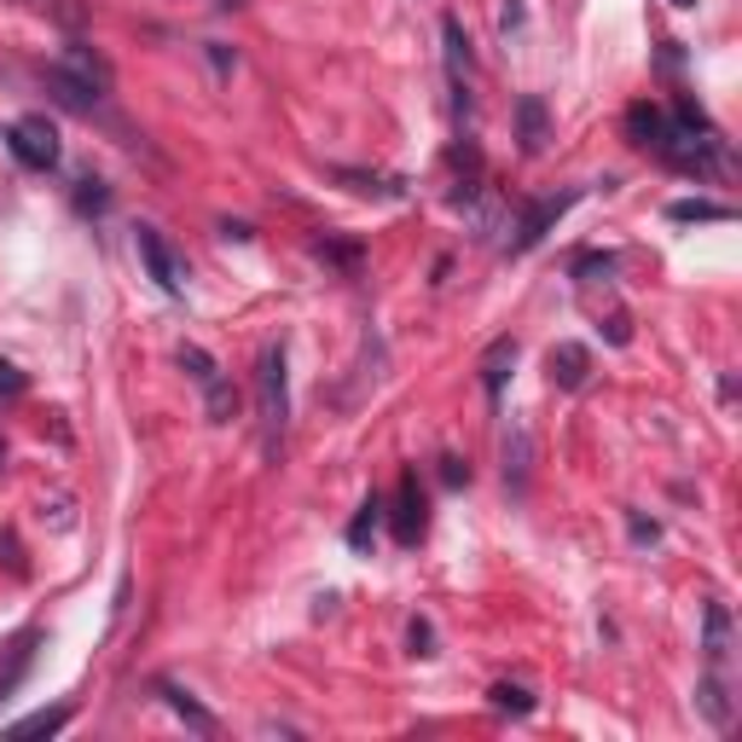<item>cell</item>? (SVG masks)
<instances>
[{"label": "cell", "instance_id": "cell-1", "mask_svg": "<svg viewBox=\"0 0 742 742\" xmlns=\"http://www.w3.org/2000/svg\"><path fill=\"white\" fill-rule=\"evenodd\" d=\"M255 418H262V447L278 458L291 429V354L285 343H267L255 360Z\"/></svg>", "mask_w": 742, "mask_h": 742}, {"label": "cell", "instance_id": "cell-2", "mask_svg": "<svg viewBox=\"0 0 742 742\" xmlns=\"http://www.w3.org/2000/svg\"><path fill=\"white\" fill-rule=\"evenodd\" d=\"M580 203V186H569V192H557V197H533V203H522L517 210V221H510V238H505V255H528L533 244H540L551 226L562 221Z\"/></svg>", "mask_w": 742, "mask_h": 742}, {"label": "cell", "instance_id": "cell-3", "mask_svg": "<svg viewBox=\"0 0 742 742\" xmlns=\"http://www.w3.org/2000/svg\"><path fill=\"white\" fill-rule=\"evenodd\" d=\"M181 372L203 389V406H210V424H233V413H238V395H233V383L221 377V366H215V354L210 348H197V343H186L181 348Z\"/></svg>", "mask_w": 742, "mask_h": 742}, {"label": "cell", "instance_id": "cell-4", "mask_svg": "<svg viewBox=\"0 0 742 742\" xmlns=\"http://www.w3.org/2000/svg\"><path fill=\"white\" fill-rule=\"evenodd\" d=\"M0 140H7V151H12L23 169H35V174L59 169V128L47 122V116H18Z\"/></svg>", "mask_w": 742, "mask_h": 742}, {"label": "cell", "instance_id": "cell-5", "mask_svg": "<svg viewBox=\"0 0 742 742\" xmlns=\"http://www.w3.org/2000/svg\"><path fill=\"white\" fill-rule=\"evenodd\" d=\"M134 250H140L145 278H151L163 296H186V262H181V250H174V244L157 233V226H140V233H134Z\"/></svg>", "mask_w": 742, "mask_h": 742}, {"label": "cell", "instance_id": "cell-6", "mask_svg": "<svg viewBox=\"0 0 742 742\" xmlns=\"http://www.w3.org/2000/svg\"><path fill=\"white\" fill-rule=\"evenodd\" d=\"M389 522H395V540H400V546H418V540H424V528H429V494L418 488V470H400Z\"/></svg>", "mask_w": 742, "mask_h": 742}, {"label": "cell", "instance_id": "cell-7", "mask_svg": "<svg viewBox=\"0 0 742 742\" xmlns=\"http://www.w3.org/2000/svg\"><path fill=\"white\" fill-rule=\"evenodd\" d=\"M528 476H533V429L522 418L505 424V488L510 494H528Z\"/></svg>", "mask_w": 742, "mask_h": 742}, {"label": "cell", "instance_id": "cell-8", "mask_svg": "<svg viewBox=\"0 0 742 742\" xmlns=\"http://www.w3.org/2000/svg\"><path fill=\"white\" fill-rule=\"evenodd\" d=\"M441 41H447V75H453V93H458V116L470 111V70H476V53H470V35H465V23L458 18H441Z\"/></svg>", "mask_w": 742, "mask_h": 742}, {"label": "cell", "instance_id": "cell-9", "mask_svg": "<svg viewBox=\"0 0 742 742\" xmlns=\"http://www.w3.org/2000/svg\"><path fill=\"white\" fill-rule=\"evenodd\" d=\"M447 169H453V186H447V203L453 210H465V203L481 197V151L465 140V145H453L447 151Z\"/></svg>", "mask_w": 742, "mask_h": 742}, {"label": "cell", "instance_id": "cell-10", "mask_svg": "<svg viewBox=\"0 0 742 742\" xmlns=\"http://www.w3.org/2000/svg\"><path fill=\"white\" fill-rule=\"evenodd\" d=\"M546 140H551L546 99H540V93H522V99H517V145H522V157H540Z\"/></svg>", "mask_w": 742, "mask_h": 742}, {"label": "cell", "instance_id": "cell-11", "mask_svg": "<svg viewBox=\"0 0 742 742\" xmlns=\"http://www.w3.org/2000/svg\"><path fill=\"white\" fill-rule=\"evenodd\" d=\"M546 372H551V383L557 389H586V377H592V354H586L580 343H557L551 354H546Z\"/></svg>", "mask_w": 742, "mask_h": 742}, {"label": "cell", "instance_id": "cell-12", "mask_svg": "<svg viewBox=\"0 0 742 742\" xmlns=\"http://www.w3.org/2000/svg\"><path fill=\"white\" fill-rule=\"evenodd\" d=\"M517 354H522L517 337H494V343H488V354H481V366H476V372H481V389H488V400L505 395L510 372H517Z\"/></svg>", "mask_w": 742, "mask_h": 742}, {"label": "cell", "instance_id": "cell-13", "mask_svg": "<svg viewBox=\"0 0 742 742\" xmlns=\"http://www.w3.org/2000/svg\"><path fill=\"white\" fill-rule=\"evenodd\" d=\"M702 655H708L713 673H725V661H731V609L725 603L702 609Z\"/></svg>", "mask_w": 742, "mask_h": 742}, {"label": "cell", "instance_id": "cell-14", "mask_svg": "<svg viewBox=\"0 0 742 742\" xmlns=\"http://www.w3.org/2000/svg\"><path fill=\"white\" fill-rule=\"evenodd\" d=\"M59 70H70L75 82H88L93 93H105V88H111V64L99 59L88 41H70V47H64V59H59Z\"/></svg>", "mask_w": 742, "mask_h": 742}, {"label": "cell", "instance_id": "cell-15", "mask_svg": "<svg viewBox=\"0 0 742 742\" xmlns=\"http://www.w3.org/2000/svg\"><path fill=\"white\" fill-rule=\"evenodd\" d=\"M668 128H673V116H668V111H655V105H632V111H627V134H632L638 151H661Z\"/></svg>", "mask_w": 742, "mask_h": 742}, {"label": "cell", "instance_id": "cell-16", "mask_svg": "<svg viewBox=\"0 0 742 742\" xmlns=\"http://www.w3.org/2000/svg\"><path fill=\"white\" fill-rule=\"evenodd\" d=\"M41 82L53 88V99H59V105H70V111H93L99 99H105V93H93L88 82H75L70 70H59V64H41Z\"/></svg>", "mask_w": 742, "mask_h": 742}, {"label": "cell", "instance_id": "cell-17", "mask_svg": "<svg viewBox=\"0 0 742 742\" xmlns=\"http://www.w3.org/2000/svg\"><path fill=\"white\" fill-rule=\"evenodd\" d=\"M157 697H163V702H169L174 713H181V720H186V725H192L197 736H215V713L203 708V702L192 697V690H181L174 679H163V684H157Z\"/></svg>", "mask_w": 742, "mask_h": 742}, {"label": "cell", "instance_id": "cell-18", "mask_svg": "<svg viewBox=\"0 0 742 742\" xmlns=\"http://www.w3.org/2000/svg\"><path fill=\"white\" fill-rule=\"evenodd\" d=\"M697 708L708 713V725H720V731L731 725V713H736V708H731V684H725V673H713V668H708V679L697 684Z\"/></svg>", "mask_w": 742, "mask_h": 742}, {"label": "cell", "instance_id": "cell-19", "mask_svg": "<svg viewBox=\"0 0 742 742\" xmlns=\"http://www.w3.org/2000/svg\"><path fill=\"white\" fill-rule=\"evenodd\" d=\"M377 528H383V499L372 494V499H366L360 510H354V522L343 528V540H348V551H360V557H366V551L377 546Z\"/></svg>", "mask_w": 742, "mask_h": 742}, {"label": "cell", "instance_id": "cell-20", "mask_svg": "<svg viewBox=\"0 0 742 742\" xmlns=\"http://www.w3.org/2000/svg\"><path fill=\"white\" fill-rule=\"evenodd\" d=\"M331 181H343L360 197H406V181H389V174H366V169H331Z\"/></svg>", "mask_w": 742, "mask_h": 742}, {"label": "cell", "instance_id": "cell-21", "mask_svg": "<svg viewBox=\"0 0 742 742\" xmlns=\"http://www.w3.org/2000/svg\"><path fill=\"white\" fill-rule=\"evenodd\" d=\"M668 215L679 221V226H690V221H736V210L731 203H708V197H679V203H668Z\"/></svg>", "mask_w": 742, "mask_h": 742}, {"label": "cell", "instance_id": "cell-22", "mask_svg": "<svg viewBox=\"0 0 742 742\" xmlns=\"http://www.w3.org/2000/svg\"><path fill=\"white\" fill-rule=\"evenodd\" d=\"M70 720H75V708L64 702V708H47V713H30V720H18L12 736H59Z\"/></svg>", "mask_w": 742, "mask_h": 742}, {"label": "cell", "instance_id": "cell-23", "mask_svg": "<svg viewBox=\"0 0 742 742\" xmlns=\"http://www.w3.org/2000/svg\"><path fill=\"white\" fill-rule=\"evenodd\" d=\"M488 697H494V708H499V713H517V720H528V713H533V690H528V684L499 679V684L488 690Z\"/></svg>", "mask_w": 742, "mask_h": 742}, {"label": "cell", "instance_id": "cell-24", "mask_svg": "<svg viewBox=\"0 0 742 742\" xmlns=\"http://www.w3.org/2000/svg\"><path fill=\"white\" fill-rule=\"evenodd\" d=\"M609 273H616V255L592 250V255H580V262H575V285H598V278H609Z\"/></svg>", "mask_w": 742, "mask_h": 742}, {"label": "cell", "instance_id": "cell-25", "mask_svg": "<svg viewBox=\"0 0 742 742\" xmlns=\"http://www.w3.org/2000/svg\"><path fill=\"white\" fill-rule=\"evenodd\" d=\"M30 655H35V638H23V644L12 650V668H7V673H0V702H7V697H12V690H18V679H23V673H30Z\"/></svg>", "mask_w": 742, "mask_h": 742}, {"label": "cell", "instance_id": "cell-26", "mask_svg": "<svg viewBox=\"0 0 742 742\" xmlns=\"http://www.w3.org/2000/svg\"><path fill=\"white\" fill-rule=\"evenodd\" d=\"M314 250H319V262H337V267H354V262H360V244H331V238H319Z\"/></svg>", "mask_w": 742, "mask_h": 742}, {"label": "cell", "instance_id": "cell-27", "mask_svg": "<svg viewBox=\"0 0 742 742\" xmlns=\"http://www.w3.org/2000/svg\"><path fill=\"white\" fill-rule=\"evenodd\" d=\"M75 210H111L105 181H82V192H75Z\"/></svg>", "mask_w": 742, "mask_h": 742}, {"label": "cell", "instance_id": "cell-28", "mask_svg": "<svg viewBox=\"0 0 742 742\" xmlns=\"http://www.w3.org/2000/svg\"><path fill=\"white\" fill-rule=\"evenodd\" d=\"M406 644H413V655H435V627L418 616L413 627H406Z\"/></svg>", "mask_w": 742, "mask_h": 742}, {"label": "cell", "instance_id": "cell-29", "mask_svg": "<svg viewBox=\"0 0 742 742\" xmlns=\"http://www.w3.org/2000/svg\"><path fill=\"white\" fill-rule=\"evenodd\" d=\"M627 528H632V540H638V546H655V540H661V522H644L638 510L627 517Z\"/></svg>", "mask_w": 742, "mask_h": 742}, {"label": "cell", "instance_id": "cell-30", "mask_svg": "<svg viewBox=\"0 0 742 742\" xmlns=\"http://www.w3.org/2000/svg\"><path fill=\"white\" fill-rule=\"evenodd\" d=\"M23 383H30V377H23L12 360H0V395H7V400H12V395H23Z\"/></svg>", "mask_w": 742, "mask_h": 742}, {"label": "cell", "instance_id": "cell-31", "mask_svg": "<svg viewBox=\"0 0 742 742\" xmlns=\"http://www.w3.org/2000/svg\"><path fill=\"white\" fill-rule=\"evenodd\" d=\"M441 481H447V488H458V481H470V465H465V458H441Z\"/></svg>", "mask_w": 742, "mask_h": 742}, {"label": "cell", "instance_id": "cell-32", "mask_svg": "<svg viewBox=\"0 0 742 742\" xmlns=\"http://www.w3.org/2000/svg\"><path fill=\"white\" fill-rule=\"evenodd\" d=\"M499 30H505V35L522 30V0H505V7H499Z\"/></svg>", "mask_w": 742, "mask_h": 742}, {"label": "cell", "instance_id": "cell-33", "mask_svg": "<svg viewBox=\"0 0 742 742\" xmlns=\"http://www.w3.org/2000/svg\"><path fill=\"white\" fill-rule=\"evenodd\" d=\"M221 238H233V244H250V238H255V226H250V221H221Z\"/></svg>", "mask_w": 742, "mask_h": 742}, {"label": "cell", "instance_id": "cell-34", "mask_svg": "<svg viewBox=\"0 0 742 742\" xmlns=\"http://www.w3.org/2000/svg\"><path fill=\"white\" fill-rule=\"evenodd\" d=\"M210 64H215V70L226 75V70H233V64H238V53H226V47H221V41H210Z\"/></svg>", "mask_w": 742, "mask_h": 742}, {"label": "cell", "instance_id": "cell-35", "mask_svg": "<svg viewBox=\"0 0 742 742\" xmlns=\"http://www.w3.org/2000/svg\"><path fill=\"white\" fill-rule=\"evenodd\" d=\"M673 7H697V0H673Z\"/></svg>", "mask_w": 742, "mask_h": 742}]
</instances>
